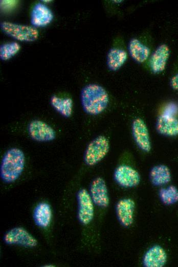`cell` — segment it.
Instances as JSON below:
<instances>
[{"label": "cell", "mask_w": 178, "mask_h": 267, "mask_svg": "<svg viewBox=\"0 0 178 267\" xmlns=\"http://www.w3.org/2000/svg\"><path fill=\"white\" fill-rule=\"evenodd\" d=\"M80 100L83 110L91 115L102 113L109 103V96L106 90L97 84H89L81 90Z\"/></svg>", "instance_id": "1"}, {"label": "cell", "mask_w": 178, "mask_h": 267, "mask_svg": "<svg viewBox=\"0 0 178 267\" xmlns=\"http://www.w3.org/2000/svg\"><path fill=\"white\" fill-rule=\"evenodd\" d=\"M25 165V156L22 150L13 147L4 155L0 166V177L7 183L15 182L21 175Z\"/></svg>", "instance_id": "2"}, {"label": "cell", "mask_w": 178, "mask_h": 267, "mask_svg": "<svg viewBox=\"0 0 178 267\" xmlns=\"http://www.w3.org/2000/svg\"><path fill=\"white\" fill-rule=\"evenodd\" d=\"M109 150V142L104 136H98L87 145L84 154V161L88 166H93L100 162Z\"/></svg>", "instance_id": "3"}, {"label": "cell", "mask_w": 178, "mask_h": 267, "mask_svg": "<svg viewBox=\"0 0 178 267\" xmlns=\"http://www.w3.org/2000/svg\"><path fill=\"white\" fill-rule=\"evenodd\" d=\"M1 29L5 34L21 42H33L38 37L37 29L30 26L4 21L1 23Z\"/></svg>", "instance_id": "4"}, {"label": "cell", "mask_w": 178, "mask_h": 267, "mask_svg": "<svg viewBox=\"0 0 178 267\" xmlns=\"http://www.w3.org/2000/svg\"><path fill=\"white\" fill-rule=\"evenodd\" d=\"M4 242L9 245H17L25 247H34L37 245V239L22 227H14L7 231L4 237Z\"/></svg>", "instance_id": "5"}, {"label": "cell", "mask_w": 178, "mask_h": 267, "mask_svg": "<svg viewBox=\"0 0 178 267\" xmlns=\"http://www.w3.org/2000/svg\"><path fill=\"white\" fill-rule=\"evenodd\" d=\"M28 131L30 137L37 142H50L56 138V132L53 128L39 120L31 121L28 126Z\"/></svg>", "instance_id": "6"}, {"label": "cell", "mask_w": 178, "mask_h": 267, "mask_svg": "<svg viewBox=\"0 0 178 267\" xmlns=\"http://www.w3.org/2000/svg\"><path fill=\"white\" fill-rule=\"evenodd\" d=\"M77 199L78 219L82 224L87 225L92 221L94 218V203L90 193L84 188L79 190Z\"/></svg>", "instance_id": "7"}, {"label": "cell", "mask_w": 178, "mask_h": 267, "mask_svg": "<svg viewBox=\"0 0 178 267\" xmlns=\"http://www.w3.org/2000/svg\"><path fill=\"white\" fill-rule=\"evenodd\" d=\"M114 178L116 182L125 188L137 186L140 182V175L133 167L126 165L118 166L115 170Z\"/></svg>", "instance_id": "8"}, {"label": "cell", "mask_w": 178, "mask_h": 267, "mask_svg": "<svg viewBox=\"0 0 178 267\" xmlns=\"http://www.w3.org/2000/svg\"><path fill=\"white\" fill-rule=\"evenodd\" d=\"M132 134L140 149L146 152H149L151 149L150 136L147 126L142 119L137 118L133 121Z\"/></svg>", "instance_id": "9"}, {"label": "cell", "mask_w": 178, "mask_h": 267, "mask_svg": "<svg viewBox=\"0 0 178 267\" xmlns=\"http://www.w3.org/2000/svg\"><path fill=\"white\" fill-rule=\"evenodd\" d=\"M90 194L96 205L103 208L108 205L109 198L108 189L105 181L102 178L97 177L92 181Z\"/></svg>", "instance_id": "10"}, {"label": "cell", "mask_w": 178, "mask_h": 267, "mask_svg": "<svg viewBox=\"0 0 178 267\" xmlns=\"http://www.w3.org/2000/svg\"><path fill=\"white\" fill-rule=\"evenodd\" d=\"M135 203L130 198L120 200L116 207V215L120 223L125 227L132 225L134 220Z\"/></svg>", "instance_id": "11"}, {"label": "cell", "mask_w": 178, "mask_h": 267, "mask_svg": "<svg viewBox=\"0 0 178 267\" xmlns=\"http://www.w3.org/2000/svg\"><path fill=\"white\" fill-rule=\"evenodd\" d=\"M167 260V255L163 247L154 245L145 253L143 263L145 267H163Z\"/></svg>", "instance_id": "12"}, {"label": "cell", "mask_w": 178, "mask_h": 267, "mask_svg": "<svg viewBox=\"0 0 178 267\" xmlns=\"http://www.w3.org/2000/svg\"><path fill=\"white\" fill-rule=\"evenodd\" d=\"M53 14L46 5L38 3L33 7L30 21L34 27H42L49 25L53 19Z\"/></svg>", "instance_id": "13"}, {"label": "cell", "mask_w": 178, "mask_h": 267, "mask_svg": "<svg viewBox=\"0 0 178 267\" xmlns=\"http://www.w3.org/2000/svg\"><path fill=\"white\" fill-rule=\"evenodd\" d=\"M170 55L169 47L165 44L160 45L151 54L149 66L151 70L154 73H159L166 68Z\"/></svg>", "instance_id": "14"}, {"label": "cell", "mask_w": 178, "mask_h": 267, "mask_svg": "<svg viewBox=\"0 0 178 267\" xmlns=\"http://www.w3.org/2000/svg\"><path fill=\"white\" fill-rule=\"evenodd\" d=\"M155 127L162 135L175 137L178 135V119L175 116L162 113L157 119Z\"/></svg>", "instance_id": "15"}, {"label": "cell", "mask_w": 178, "mask_h": 267, "mask_svg": "<svg viewBox=\"0 0 178 267\" xmlns=\"http://www.w3.org/2000/svg\"><path fill=\"white\" fill-rule=\"evenodd\" d=\"M151 183L156 186H162L170 182L171 174L169 167L164 164L153 166L149 172Z\"/></svg>", "instance_id": "16"}, {"label": "cell", "mask_w": 178, "mask_h": 267, "mask_svg": "<svg viewBox=\"0 0 178 267\" xmlns=\"http://www.w3.org/2000/svg\"><path fill=\"white\" fill-rule=\"evenodd\" d=\"M52 216L51 206L46 202L39 203L34 209L33 219L36 225L39 227H48L51 223Z\"/></svg>", "instance_id": "17"}, {"label": "cell", "mask_w": 178, "mask_h": 267, "mask_svg": "<svg viewBox=\"0 0 178 267\" xmlns=\"http://www.w3.org/2000/svg\"><path fill=\"white\" fill-rule=\"evenodd\" d=\"M131 57L139 63L145 62L150 55V49L137 39H131L128 44Z\"/></svg>", "instance_id": "18"}, {"label": "cell", "mask_w": 178, "mask_h": 267, "mask_svg": "<svg viewBox=\"0 0 178 267\" xmlns=\"http://www.w3.org/2000/svg\"><path fill=\"white\" fill-rule=\"evenodd\" d=\"M127 59V52L122 49L116 48L110 49L107 55L106 63L112 71L119 69Z\"/></svg>", "instance_id": "19"}, {"label": "cell", "mask_w": 178, "mask_h": 267, "mask_svg": "<svg viewBox=\"0 0 178 267\" xmlns=\"http://www.w3.org/2000/svg\"><path fill=\"white\" fill-rule=\"evenodd\" d=\"M50 104L54 109L65 118L70 117L73 112V101L70 98H60L52 96L50 98Z\"/></svg>", "instance_id": "20"}, {"label": "cell", "mask_w": 178, "mask_h": 267, "mask_svg": "<svg viewBox=\"0 0 178 267\" xmlns=\"http://www.w3.org/2000/svg\"><path fill=\"white\" fill-rule=\"evenodd\" d=\"M159 196L161 202L167 205L178 202V189L173 185L162 187L159 190Z\"/></svg>", "instance_id": "21"}, {"label": "cell", "mask_w": 178, "mask_h": 267, "mask_svg": "<svg viewBox=\"0 0 178 267\" xmlns=\"http://www.w3.org/2000/svg\"><path fill=\"white\" fill-rule=\"evenodd\" d=\"M20 49V46L17 42L3 44L0 46V59L3 61L8 60L14 56Z\"/></svg>", "instance_id": "22"}, {"label": "cell", "mask_w": 178, "mask_h": 267, "mask_svg": "<svg viewBox=\"0 0 178 267\" xmlns=\"http://www.w3.org/2000/svg\"><path fill=\"white\" fill-rule=\"evenodd\" d=\"M177 112V107L176 105L173 103H170L166 106L162 114L170 116H175Z\"/></svg>", "instance_id": "23"}, {"label": "cell", "mask_w": 178, "mask_h": 267, "mask_svg": "<svg viewBox=\"0 0 178 267\" xmlns=\"http://www.w3.org/2000/svg\"><path fill=\"white\" fill-rule=\"evenodd\" d=\"M16 1H1V6L2 8H8L14 6L16 3Z\"/></svg>", "instance_id": "24"}, {"label": "cell", "mask_w": 178, "mask_h": 267, "mask_svg": "<svg viewBox=\"0 0 178 267\" xmlns=\"http://www.w3.org/2000/svg\"><path fill=\"white\" fill-rule=\"evenodd\" d=\"M170 84L173 89L178 90V73L175 74L171 78Z\"/></svg>", "instance_id": "25"}, {"label": "cell", "mask_w": 178, "mask_h": 267, "mask_svg": "<svg viewBox=\"0 0 178 267\" xmlns=\"http://www.w3.org/2000/svg\"><path fill=\"white\" fill-rule=\"evenodd\" d=\"M42 2H46V3H49V2H51V1H45V0H43V1H42Z\"/></svg>", "instance_id": "26"}]
</instances>
